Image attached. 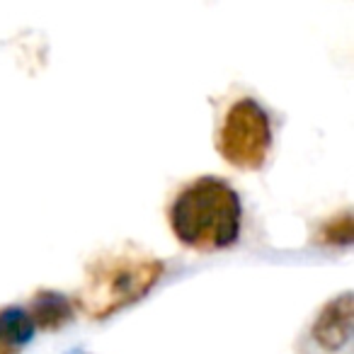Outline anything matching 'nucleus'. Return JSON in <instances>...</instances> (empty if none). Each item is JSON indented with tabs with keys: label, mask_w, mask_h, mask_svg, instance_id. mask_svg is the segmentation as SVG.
<instances>
[{
	"label": "nucleus",
	"mask_w": 354,
	"mask_h": 354,
	"mask_svg": "<svg viewBox=\"0 0 354 354\" xmlns=\"http://www.w3.org/2000/svg\"><path fill=\"white\" fill-rule=\"evenodd\" d=\"M35 320L20 306L0 308V354H17L35 337Z\"/></svg>",
	"instance_id": "423d86ee"
},
{
	"label": "nucleus",
	"mask_w": 354,
	"mask_h": 354,
	"mask_svg": "<svg viewBox=\"0 0 354 354\" xmlns=\"http://www.w3.org/2000/svg\"><path fill=\"white\" fill-rule=\"evenodd\" d=\"M165 265L141 248H119L95 257L73 304L88 318L104 320L141 301L160 281Z\"/></svg>",
	"instance_id": "f03ea898"
},
{
	"label": "nucleus",
	"mask_w": 354,
	"mask_h": 354,
	"mask_svg": "<svg viewBox=\"0 0 354 354\" xmlns=\"http://www.w3.org/2000/svg\"><path fill=\"white\" fill-rule=\"evenodd\" d=\"M30 315L35 320V328L56 333V330H61L73 320V301L68 296L59 294V291L41 289L32 299Z\"/></svg>",
	"instance_id": "39448f33"
},
{
	"label": "nucleus",
	"mask_w": 354,
	"mask_h": 354,
	"mask_svg": "<svg viewBox=\"0 0 354 354\" xmlns=\"http://www.w3.org/2000/svg\"><path fill=\"white\" fill-rule=\"evenodd\" d=\"M216 148L228 165L260 170L272 148V127L265 109L250 97L231 104L216 133Z\"/></svg>",
	"instance_id": "7ed1b4c3"
},
{
	"label": "nucleus",
	"mask_w": 354,
	"mask_h": 354,
	"mask_svg": "<svg viewBox=\"0 0 354 354\" xmlns=\"http://www.w3.org/2000/svg\"><path fill=\"white\" fill-rule=\"evenodd\" d=\"M352 315H354V304L352 294L344 291L342 296L328 301L323 306V310L318 313L313 323V339L325 349V352H339L349 344L352 339Z\"/></svg>",
	"instance_id": "20e7f679"
},
{
	"label": "nucleus",
	"mask_w": 354,
	"mask_h": 354,
	"mask_svg": "<svg viewBox=\"0 0 354 354\" xmlns=\"http://www.w3.org/2000/svg\"><path fill=\"white\" fill-rule=\"evenodd\" d=\"M354 238V223H352V214L342 212L339 216L330 218L328 223H323L318 231V243L323 245H342L347 248Z\"/></svg>",
	"instance_id": "0eeeda50"
},
{
	"label": "nucleus",
	"mask_w": 354,
	"mask_h": 354,
	"mask_svg": "<svg viewBox=\"0 0 354 354\" xmlns=\"http://www.w3.org/2000/svg\"><path fill=\"white\" fill-rule=\"evenodd\" d=\"M241 223V197L218 177H199L189 183L170 207V228L175 238L197 252H216L236 245Z\"/></svg>",
	"instance_id": "f257e3e1"
}]
</instances>
